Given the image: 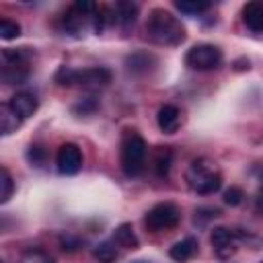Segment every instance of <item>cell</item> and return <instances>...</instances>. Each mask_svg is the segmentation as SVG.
<instances>
[{"label": "cell", "instance_id": "cell-5", "mask_svg": "<svg viewBox=\"0 0 263 263\" xmlns=\"http://www.w3.org/2000/svg\"><path fill=\"white\" fill-rule=\"evenodd\" d=\"M29 51L27 47L2 49V80L6 84H23L29 76Z\"/></svg>", "mask_w": 263, "mask_h": 263}, {"label": "cell", "instance_id": "cell-11", "mask_svg": "<svg viewBox=\"0 0 263 263\" xmlns=\"http://www.w3.org/2000/svg\"><path fill=\"white\" fill-rule=\"evenodd\" d=\"M8 105L12 107V111H14L21 119L31 117V115L37 111V107H39L37 99H35L33 95H29V92H16L14 97H10Z\"/></svg>", "mask_w": 263, "mask_h": 263}, {"label": "cell", "instance_id": "cell-20", "mask_svg": "<svg viewBox=\"0 0 263 263\" xmlns=\"http://www.w3.org/2000/svg\"><path fill=\"white\" fill-rule=\"evenodd\" d=\"M175 6L183 14H201L210 8V2H205V0H177Z\"/></svg>", "mask_w": 263, "mask_h": 263}, {"label": "cell", "instance_id": "cell-22", "mask_svg": "<svg viewBox=\"0 0 263 263\" xmlns=\"http://www.w3.org/2000/svg\"><path fill=\"white\" fill-rule=\"evenodd\" d=\"M18 263H55V259H53L49 253H45L43 249H29V251L21 257Z\"/></svg>", "mask_w": 263, "mask_h": 263}, {"label": "cell", "instance_id": "cell-18", "mask_svg": "<svg viewBox=\"0 0 263 263\" xmlns=\"http://www.w3.org/2000/svg\"><path fill=\"white\" fill-rule=\"evenodd\" d=\"M171 160H173V152L166 146H160L154 152V171L158 177H166L171 171Z\"/></svg>", "mask_w": 263, "mask_h": 263}, {"label": "cell", "instance_id": "cell-16", "mask_svg": "<svg viewBox=\"0 0 263 263\" xmlns=\"http://www.w3.org/2000/svg\"><path fill=\"white\" fill-rule=\"evenodd\" d=\"M152 64H154V58H152L150 53H142V51H140V53H132V55L125 60L127 70L134 72V74H144V72H148Z\"/></svg>", "mask_w": 263, "mask_h": 263}, {"label": "cell", "instance_id": "cell-19", "mask_svg": "<svg viewBox=\"0 0 263 263\" xmlns=\"http://www.w3.org/2000/svg\"><path fill=\"white\" fill-rule=\"evenodd\" d=\"M92 255H95V259H97L99 263H113V261L117 259L115 242H111V240H103V242H99V245L95 247Z\"/></svg>", "mask_w": 263, "mask_h": 263}, {"label": "cell", "instance_id": "cell-29", "mask_svg": "<svg viewBox=\"0 0 263 263\" xmlns=\"http://www.w3.org/2000/svg\"><path fill=\"white\" fill-rule=\"evenodd\" d=\"M134 263H148V261H134Z\"/></svg>", "mask_w": 263, "mask_h": 263}, {"label": "cell", "instance_id": "cell-23", "mask_svg": "<svg viewBox=\"0 0 263 263\" xmlns=\"http://www.w3.org/2000/svg\"><path fill=\"white\" fill-rule=\"evenodd\" d=\"M21 35V25L10 18H0V37L2 39H14Z\"/></svg>", "mask_w": 263, "mask_h": 263}, {"label": "cell", "instance_id": "cell-25", "mask_svg": "<svg viewBox=\"0 0 263 263\" xmlns=\"http://www.w3.org/2000/svg\"><path fill=\"white\" fill-rule=\"evenodd\" d=\"M242 197H245V193H242L240 187H228L224 191V203L226 205H240L242 203Z\"/></svg>", "mask_w": 263, "mask_h": 263}, {"label": "cell", "instance_id": "cell-14", "mask_svg": "<svg viewBox=\"0 0 263 263\" xmlns=\"http://www.w3.org/2000/svg\"><path fill=\"white\" fill-rule=\"evenodd\" d=\"M21 121H23V119L12 111V107H10L8 103H4V105L0 107V132H2L4 136L16 132V129L21 127Z\"/></svg>", "mask_w": 263, "mask_h": 263}, {"label": "cell", "instance_id": "cell-21", "mask_svg": "<svg viewBox=\"0 0 263 263\" xmlns=\"http://www.w3.org/2000/svg\"><path fill=\"white\" fill-rule=\"evenodd\" d=\"M12 191H14L12 177H10L8 168L2 166V168H0V203H6V201L12 197Z\"/></svg>", "mask_w": 263, "mask_h": 263}, {"label": "cell", "instance_id": "cell-8", "mask_svg": "<svg viewBox=\"0 0 263 263\" xmlns=\"http://www.w3.org/2000/svg\"><path fill=\"white\" fill-rule=\"evenodd\" d=\"M210 242H212L214 253L220 259H228L238 251L240 236H238V230H232V228H226V226H218V228L212 230Z\"/></svg>", "mask_w": 263, "mask_h": 263}, {"label": "cell", "instance_id": "cell-1", "mask_svg": "<svg viewBox=\"0 0 263 263\" xmlns=\"http://www.w3.org/2000/svg\"><path fill=\"white\" fill-rule=\"evenodd\" d=\"M146 33L154 43L166 47H175L185 41V27L175 14H171L164 8H154L150 12L146 23Z\"/></svg>", "mask_w": 263, "mask_h": 263}, {"label": "cell", "instance_id": "cell-26", "mask_svg": "<svg viewBox=\"0 0 263 263\" xmlns=\"http://www.w3.org/2000/svg\"><path fill=\"white\" fill-rule=\"evenodd\" d=\"M60 245H62L64 251H76L80 247V240L76 236H72V234H62L60 236Z\"/></svg>", "mask_w": 263, "mask_h": 263}, {"label": "cell", "instance_id": "cell-15", "mask_svg": "<svg viewBox=\"0 0 263 263\" xmlns=\"http://www.w3.org/2000/svg\"><path fill=\"white\" fill-rule=\"evenodd\" d=\"M113 242L117 247H123V249H138V236L132 228V224H119L115 228V234H113Z\"/></svg>", "mask_w": 263, "mask_h": 263}, {"label": "cell", "instance_id": "cell-30", "mask_svg": "<svg viewBox=\"0 0 263 263\" xmlns=\"http://www.w3.org/2000/svg\"><path fill=\"white\" fill-rule=\"evenodd\" d=\"M261 263H263V261H261Z\"/></svg>", "mask_w": 263, "mask_h": 263}, {"label": "cell", "instance_id": "cell-13", "mask_svg": "<svg viewBox=\"0 0 263 263\" xmlns=\"http://www.w3.org/2000/svg\"><path fill=\"white\" fill-rule=\"evenodd\" d=\"M195 251H197V240L189 236V238H183V240L175 242L168 249V257L173 261H177V263H185V261H189L195 255Z\"/></svg>", "mask_w": 263, "mask_h": 263}, {"label": "cell", "instance_id": "cell-2", "mask_svg": "<svg viewBox=\"0 0 263 263\" xmlns=\"http://www.w3.org/2000/svg\"><path fill=\"white\" fill-rule=\"evenodd\" d=\"M146 142L138 132L127 129L121 138V171L127 177H138L146 164Z\"/></svg>", "mask_w": 263, "mask_h": 263}, {"label": "cell", "instance_id": "cell-4", "mask_svg": "<svg viewBox=\"0 0 263 263\" xmlns=\"http://www.w3.org/2000/svg\"><path fill=\"white\" fill-rule=\"evenodd\" d=\"M55 82L62 86L70 84H82V86H105L111 82V72L107 68H84L74 70L68 66H60L55 72Z\"/></svg>", "mask_w": 263, "mask_h": 263}, {"label": "cell", "instance_id": "cell-6", "mask_svg": "<svg viewBox=\"0 0 263 263\" xmlns=\"http://www.w3.org/2000/svg\"><path fill=\"white\" fill-rule=\"evenodd\" d=\"M179 220H181V212L171 201H160V203L152 205L144 216V224L150 232H160V230L175 228L179 224Z\"/></svg>", "mask_w": 263, "mask_h": 263}, {"label": "cell", "instance_id": "cell-28", "mask_svg": "<svg viewBox=\"0 0 263 263\" xmlns=\"http://www.w3.org/2000/svg\"><path fill=\"white\" fill-rule=\"evenodd\" d=\"M255 212L259 214V216H263V189L257 193V197H255Z\"/></svg>", "mask_w": 263, "mask_h": 263}, {"label": "cell", "instance_id": "cell-17", "mask_svg": "<svg viewBox=\"0 0 263 263\" xmlns=\"http://www.w3.org/2000/svg\"><path fill=\"white\" fill-rule=\"evenodd\" d=\"M138 6L134 2H117L115 4V21H119L123 27H129L136 23Z\"/></svg>", "mask_w": 263, "mask_h": 263}, {"label": "cell", "instance_id": "cell-10", "mask_svg": "<svg viewBox=\"0 0 263 263\" xmlns=\"http://www.w3.org/2000/svg\"><path fill=\"white\" fill-rule=\"evenodd\" d=\"M156 121H158V127L160 132L164 134H175L181 125V111L175 107V105H162L156 113Z\"/></svg>", "mask_w": 263, "mask_h": 263}, {"label": "cell", "instance_id": "cell-27", "mask_svg": "<svg viewBox=\"0 0 263 263\" xmlns=\"http://www.w3.org/2000/svg\"><path fill=\"white\" fill-rule=\"evenodd\" d=\"M95 107H97L95 99H84L80 105H76V107H74V111H80V113H88V111H92Z\"/></svg>", "mask_w": 263, "mask_h": 263}, {"label": "cell", "instance_id": "cell-12", "mask_svg": "<svg viewBox=\"0 0 263 263\" xmlns=\"http://www.w3.org/2000/svg\"><path fill=\"white\" fill-rule=\"evenodd\" d=\"M242 23L251 31L263 33V2H247L242 6Z\"/></svg>", "mask_w": 263, "mask_h": 263}, {"label": "cell", "instance_id": "cell-7", "mask_svg": "<svg viewBox=\"0 0 263 263\" xmlns=\"http://www.w3.org/2000/svg\"><path fill=\"white\" fill-rule=\"evenodd\" d=\"M185 64L191 70L197 72H205V70H214L222 64V49L212 45V43H199L193 45L187 53H185Z\"/></svg>", "mask_w": 263, "mask_h": 263}, {"label": "cell", "instance_id": "cell-9", "mask_svg": "<svg viewBox=\"0 0 263 263\" xmlns=\"http://www.w3.org/2000/svg\"><path fill=\"white\" fill-rule=\"evenodd\" d=\"M55 166L60 175H76L82 168V152L76 144L66 142L58 148L55 154Z\"/></svg>", "mask_w": 263, "mask_h": 263}, {"label": "cell", "instance_id": "cell-3", "mask_svg": "<svg viewBox=\"0 0 263 263\" xmlns=\"http://www.w3.org/2000/svg\"><path fill=\"white\" fill-rule=\"evenodd\" d=\"M185 179H187V185L199 195L216 193L222 185V175L218 171H214V166L205 158H195L189 164Z\"/></svg>", "mask_w": 263, "mask_h": 263}, {"label": "cell", "instance_id": "cell-24", "mask_svg": "<svg viewBox=\"0 0 263 263\" xmlns=\"http://www.w3.org/2000/svg\"><path fill=\"white\" fill-rule=\"evenodd\" d=\"M27 160L33 166H43L45 164V148L39 146V144H31L29 150H27Z\"/></svg>", "mask_w": 263, "mask_h": 263}]
</instances>
